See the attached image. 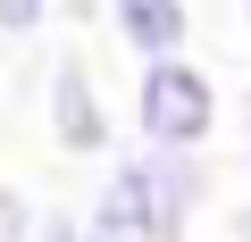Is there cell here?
Masks as SVG:
<instances>
[{
	"instance_id": "8992f818",
	"label": "cell",
	"mask_w": 251,
	"mask_h": 242,
	"mask_svg": "<svg viewBox=\"0 0 251 242\" xmlns=\"http://www.w3.org/2000/svg\"><path fill=\"white\" fill-rule=\"evenodd\" d=\"M59 17V0H0V42H34Z\"/></svg>"
},
{
	"instance_id": "8fae6325",
	"label": "cell",
	"mask_w": 251,
	"mask_h": 242,
	"mask_svg": "<svg viewBox=\"0 0 251 242\" xmlns=\"http://www.w3.org/2000/svg\"><path fill=\"white\" fill-rule=\"evenodd\" d=\"M234 242H251V200H243V209H234Z\"/></svg>"
},
{
	"instance_id": "277c9868",
	"label": "cell",
	"mask_w": 251,
	"mask_h": 242,
	"mask_svg": "<svg viewBox=\"0 0 251 242\" xmlns=\"http://www.w3.org/2000/svg\"><path fill=\"white\" fill-rule=\"evenodd\" d=\"M109 34L126 42V59H184L193 50V0H109Z\"/></svg>"
},
{
	"instance_id": "7a4b0ae2",
	"label": "cell",
	"mask_w": 251,
	"mask_h": 242,
	"mask_svg": "<svg viewBox=\"0 0 251 242\" xmlns=\"http://www.w3.org/2000/svg\"><path fill=\"white\" fill-rule=\"evenodd\" d=\"M218 117H226V109H218L209 67H193V59H151V67H134V109H126L134 142H151V151H209Z\"/></svg>"
},
{
	"instance_id": "6da1fadb",
	"label": "cell",
	"mask_w": 251,
	"mask_h": 242,
	"mask_svg": "<svg viewBox=\"0 0 251 242\" xmlns=\"http://www.w3.org/2000/svg\"><path fill=\"white\" fill-rule=\"evenodd\" d=\"M201 209H209V159L134 142V151L109 159L84 225H117V234H143V242H193Z\"/></svg>"
},
{
	"instance_id": "7c38bea8",
	"label": "cell",
	"mask_w": 251,
	"mask_h": 242,
	"mask_svg": "<svg viewBox=\"0 0 251 242\" xmlns=\"http://www.w3.org/2000/svg\"><path fill=\"white\" fill-rule=\"evenodd\" d=\"M243 25H251V0H243Z\"/></svg>"
},
{
	"instance_id": "3957f363",
	"label": "cell",
	"mask_w": 251,
	"mask_h": 242,
	"mask_svg": "<svg viewBox=\"0 0 251 242\" xmlns=\"http://www.w3.org/2000/svg\"><path fill=\"white\" fill-rule=\"evenodd\" d=\"M50 142L67 159H117V117L92 84V59H75V50L50 67Z\"/></svg>"
},
{
	"instance_id": "9c48e42d",
	"label": "cell",
	"mask_w": 251,
	"mask_h": 242,
	"mask_svg": "<svg viewBox=\"0 0 251 242\" xmlns=\"http://www.w3.org/2000/svg\"><path fill=\"white\" fill-rule=\"evenodd\" d=\"M84 242H143V234H117V225H84Z\"/></svg>"
},
{
	"instance_id": "30bf717a",
	"label": "cell",
	"mask_w": 251,
	"mask_h": 242,
	"mask_svg": "<svg viewBox=\"0 0 251 242\" xmlns=\"http://www.w3.org/2000/svg\"><path fill=\"white\" fill-rule=\"evenodd\" d=\"M234 126H243V159H251V92H243V117H234Z\"/></svg>"
},
{
	"instance_id": "ba28073f",
	"label": "cell",
	"mask_w": 251,
	"mask_h": 242,
	"mask_svg": "<svg viewBox=\"0 0 251 242\" xmlns=\"http://www.w3.org/2000/svg\"><path fill=\"white\" fill-rule=\"evenodd\" d=\"M59 17H75V25H92V17H109V0H59Z\"/></svg>"
},
{
	"instance_id": "52a82bcc",
	"label": "cell",
	"mask_w": 251,
	"mask_h": 242,
	"mask_svg": "<svg viewBox=\"0 0 251 242\" xmlns=\"http://www.w3.org/2000/svg\"><path fill=\"white\" fill-rule=\"evenodd\" d=\"M42 242H84V217H67V209H50V225H42Z\"/></svg>"
},
{
	"instance_id": "5b68a950",
	"label": "cell",
	"mask_w": 251,
	"mask_h": 242,
	"mask_svg": "<svg viewBox=\"0 0 251 242\" xmlns=\"http://www.w3.org/2000/svg\"><path fill=\"white\" fill-rule=\"evenodd\" d=\"M42 225H50V209H34L17 184H0V242H42Z\"/></svg>"
}]
</instances>
